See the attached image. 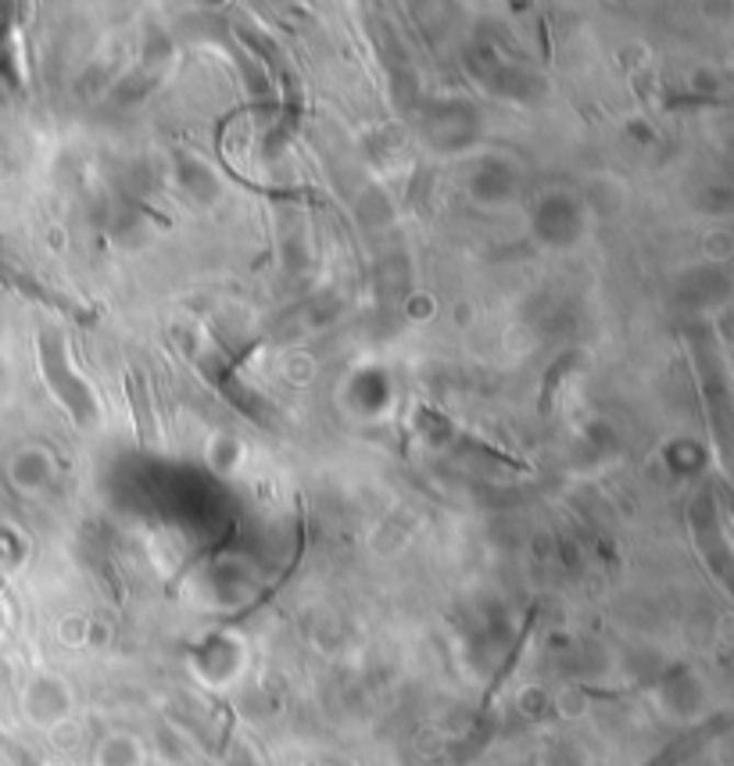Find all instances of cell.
Wrapping results in <instances>:
<instances>
[{
	"label": "cell",
	"instance_id": "obj_1",
	"mask_svg": "<svg viewBox=\"0 0 734 766\" xmlns=\"http://www.w3.org/2000/svg\"><path fill=\"white\" fill-rule=\"evenodd\" d=\"M129 398L137 402V416H140V433L147 437V405H144V387H140V380H133L129 376Z\"/></svg>",
	"mask_w": 734,
	"mask_h": 766
}]
</instances>
